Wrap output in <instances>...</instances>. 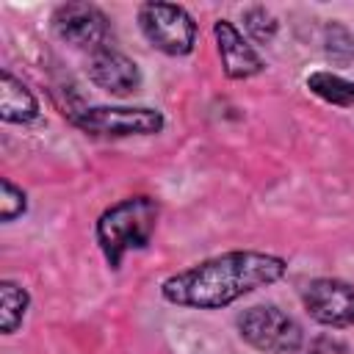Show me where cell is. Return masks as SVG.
I'll return each mask as SVG.
<instances>
[{
  "instance_id": "6da1fadb",
  "label": "cell",
  "mask_w": 354,
  "mask_h": 354,
  "mask_svg": "<svg viewBox=\"0 0 354 354\" xmlns=\"http://www.w3.org/2000/svg\"><path fill=\"white\" fill-rule=\"evenodd\" d=\"M285 271H288V263L277 254L252 252V249L227 252L171 274L160 285V293L169 304H177V307L218 310L257 288H266L282 279Z\"/></svg>"
},
{
  "instance_id": "7a4b0ae2",
  "label": "cell",
  "mask_w": 354,
  "mask_h": 354,
  "mask_svg": "<svg viewBox=\"0 0 354 354\" xmlns=\"http://www.w3.org/2000/svg\"><path fill=\"white\" fill-rule=\"evenodd\" d=\"M158 202L152 196H127L102 210L97 218V243L111 268H119L124 254L144 249L158 227Z\"/></svg>"
},
{
  "instance_id": "3957f363",
  "label": "cell",
  "mask_w": 354,
  "mask_h": 354,
  "mask_svg": "<svg viewBox=\"0 0 354 354\" xmlns=\"http://www.w3.org/2000/svg\"><path fill=\"white\" fill-rule=\"evenodd\" d=\"M241 337L266 354H296L304 346L301 326L274 304H254L238 315Z\"/></svg>"
},
{
  "instance_id": "277c9868",
  "label": "cell",
  "mask_w": 354,
  "mask_h": 354,
  "mask_svg": "<svg viewBox=\"0 0 354 354\" xmlns=\"http://www.w3.org/2000/svg\"><path fill=\"white\" fill-rule=\"evenodd\" d=\"M138 25L147 41L166 55H188L196 44V22L183 6L144 3L138 8Z\"/></svg>"
},
{
  "instance_id": "5b68a950",
  "label": "cell",
  "mask_w": 354,
  "mask_h": 354,
  "mask_svg": "<svg viewBox=\"0 0 354 354\" xmlns=\"http://www.w3.org/2000/svg\"><path fill=\"white\" fill-rule=\"evenodd\" d=\"M72 124L97 138H127V136H155L163 130V113L155 108H111L97 105L72 116Z\"/></svg>"
},
{
  "instance_id": "8992f818",
  "label": "cell",
  "mask_w": 354,
  "mask_h": 354,
  "mask_svg": "<svg viewBox=\"0 0 354 354\" xmlns=\"http://www.w3.org/2000/svg\"><path fill=\"white\" fill-rule=\"evenodd\" d=\"M53 30L61 41L77 47V50H105L108 47V36H111V25L108 17L88 3H64L53 11Z\"/></svg>"
},
{
  "instance_id": "52a82bcc",
  "label": "cell",
  "mask_w": 354,
  "mask_h": 354,
  "mask_svg": "<svg viewBox=\"0 0 354 354\" xmlns=\"http://www.w3.org/2000/svg\"><path fill=\"white\" fill-rule=\"evenodd\" d=\"M304 310L324 326H354V285L332 277L313 279L304 288Z\"/></svg>"
},
{
  "instance_id": "ba28073f",
  "label": "cell",
  "mask_w": 354,
  "mask_h": 354,
  "mask_svg": "<svg viewBox=\"0 0 354 354\" xmlns=\"http://www.w3.org/2000/svg\"><path fill=\"white\" fill-rule=\"evenodd\" d=\"M213 36H216L221 66H224V75L227 77L246 80V77L263 72V58L257 55V50L243 39V33L230 19H218L213 25Z\"/></svg>"
},
{
  "instance_id": "9c48e42d",
  "label": "cell",
  "mask_w": 354,
  "mask_h": 354,
  "mask_svg": "<svg viewBox=\"0 0 354 354\" xmlns=\"http://www.w3.org/2000/svg\"><path fill=\"white\" fill-rule=\"evenodd\" d=\"M88 77H91V83H97L100 88H105L116 97L133 94L141 86V72H138L136 61L111 47L88 55Z\"/></svg>"
},
{
  "instance_id": "30bf717a",
  "label": "cell",
  "mask_w": 354,
  "mask_h": 354,
  "mask_svg": "<svg viewBox=\"0 0 354 354\" xmlns=\"http://www.w3.org/2000/svg\"><path fill=\"white\" fill-rule=\"evenodd\" d=\"M0 116H3V122H11V124H28L39 116L36 97L11 72L0 75Z\"/></svg>"
},
{
  "instance_id": "8fae6325",
  "label": "cell",
  "mask_w": 354,
  "mask_h": 354,
  "mask_svg": "<svg viewBox=\"0 0 354 354\" xmlns=\"http://www.w3.org/2000/svg\"><path fill=\"white\" fill-rule=\"evenodd\" d=\"M28 304H30V296L22 285L11 282V279H3L0 282V326H3V335H14L28 313Z\"/></svg>"
},
{
  "instance_id": "7c38bea8",
  "label": "cell",
  "mask_w": 354,
  "mask_h": 354,
  "mask_svg": "<svg viewBox=\"0 0 354 354\" xmlns=\"http://www.w3.org/2000/svg\"><path fill=\"white\" fill-rule=\"evenodd\" d=\"M307 88L329 105H337V108L354 105V83L335 72H313L307 77Z\"/></svg>"
},
{
  "instance_id": "4fadbf2b",
  "label": "cell",
  "mask_w": 354,
  "mask_h": 354,
  "mask_svg": "<svg viewBox=\"0 0 354 354\" xmlns=\"http://www.w3.org/2000/svg\"><path fill=\"white\" fill-rule=\"evenodd\" d=\"M324 50L332 64L348 66L354 61V33L343 22H329L324 30Z\"/></svg>"
},
{
  "instance_id": "5bb4252c",
  "label": "cell",
  "mask_w": 354,
  "mask_h": 354,
  "mask_svg": "<svg viewBox=\"0 0 354 354\" xmlns=\"http://www.w3.org/2000/svg\"><path fill=\"white\" fill-rule=\"evenodd\" d=\"M28 207V196L22 188H17L8 177L0 180V218L3 221H14L17 216H22Z\"/></svg>"
},
{
  "instance_id": "9a60e30c",
  "label": "cell",
  "mask_w": 354,
  "mask_h": 354,
  "mask_svg": "<svg viewBox=\"0 0 354 354\" xmlns=\"http://www.w3.org/2000/svg\"><path fill=\"white\" fill-rule=\"evenodd\" d=\"M243 28L254 41H271L277 33V19L266 8H249L243 14Z\"/></svg>"
}]
</instances>
